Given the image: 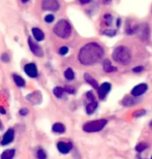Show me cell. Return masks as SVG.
I'll use <instances>...</instances> for the list:
<instances>
[{
	"label": "cell",
	"instance_id": "cell-39",
	"mask_svg": "<svg viewBox=\"0 0 152 159\" xmlns=\"http://www.w3.org/2000/svg\"><path fill=\"white\" fill-rule=\"evenodd\" d=\"M1 127H2V125H1V122H0V129H1Z\"/></svg>",
	"mask_w": 152,
	"mask_h": 159
},
{
	"label": "cell",
	"instance_id": "cell-30",
	"mask_svg": "<svg viewBox=\"0 0 152 159\" xmlns=\"http://www.w3.org/2000/svg\"><path fill=\"white\" fill-rule=\"evenodd\" d=\"M45 21L47 22V23H52V22L54 21V16L53 15H47V16L45 17Z\"/></svg>",
	"mask_w": 152,
	"mask_h": 159
},
{
	"label": "cell",
	"instance_id": "cell-25",
	"mask_svg": "<svg viewBox=\"0 0 152 159\" xmlns=\"http://www.w3.org/2000/svg\"><path fill=\"white\" fill-rule=\"evenodd\" d=\"M36 156H37L38 159H47V154L43 149H40L36 152Z\"/></svg>",
	"mask_w": 152,
	"mask_h": 159
},
{
	"label": "cell",
	"instance_id": "cell-19",
	"mask_svg": "<svg viewBox=\"0 0 152 159\" xmlns=\"http://www.w3.org/2000/svg\"><path fill=\"white\" fill-rule=\"evenodd\" d=\"M15 150L14 149H8L5 150V151L2 153L1 159H12V157L15 156Z\"/></svg>",
	"mask_w": 152,
	"mask_h": 159
},
{
	"label": "cell",
	"instance_id": "cell-34",
	"mask_svg": "<svg viewBox=\"0 0 152 159\" xmlns=\"http://www.w3.org/2000/svg\"><path fill=\"white\" fill-rule=\"evenodd\" d=\"M27 114H28L27 108H21V110H20V115H21V116H26Z\"/></svg>",
	"mask_w": 152,
	"mask_h": 159
},
{
	"label": "cell",
	"instance_id": "cell-22",
	"mask_svg": "<svg viewBox=\"0 0 152 159\" xmlns=\"http://www.w3.org/2000/svg\"><path fill=\"white\" fill-rule=\"evenodd\" d=\"M53 93L54 95H55L56 97H59V98H61L62 96H63L64 94V89L61 88V87H55L53 90Z\"/></svg>",
	"mask_w": 152,
	"mask_h": 159
},
{
	"label": "cell",
	"instance_id": "cell-24",
	"mask_svg": "<svg viewBox=\"0 0 152 159\" xmlns=\"http://www.w3.org/2000/svg\"><path fill=\"white\" fill-rule=\"evenodd\" d=\"M112 22H113V18L111 15H106V16L104 17V23H105V25L110 26L111 24H112Z\"/></svg>",
	"mask_w": 152,
	"mask_h": 159
},
{
	"label": "cell",
	"instance_id": "cell-15",
	"mask_svg": "<svg viewBox=\"0 0 152 159\" xmlns=\"http://www.w3.org/2000/svg\"><path fill=\"white\" fill-rule=\"evenodd\" d=\"M84 79L87 83H88L89 85H91V86L93 87L94 89H97L98 88V83H97V81L94 79V78L91 77L89 73H84Z\"/></svg>",
	"mask_w": 152,
	"mask_h": 159
},
{
	"label": "cell",
	"instance_id": "cell-31",
	"mask_svg": "<svg viewBox=\"0 0 152 159\" xmlns=\"http://www.w3.org/2000/svg\"><path fill=\"white\" fill-rule=\"evenodd\" d=\"M145 114H146V111L141 110V111H138L137 113H134V117H141V116H143V115H145Z\"/></svg>",
	"mask_w": 152,
	"mask_h": 159
},
{
	"label": "cell",
	"instance_id": "cell-13",
	"mask_svg": "<svg viewBox=\"0 0 152 159\" xmlns=\"http://www.w3.org/2000/svg\"><path fill=\"white\" fill-rule=\"evenodd\" d=\"M73 148V145L70 143H65V141H59L57 144V149L59 150L60 153L67 154Z\"/></svg>",
	"mask_w": 152,
	"mask_h": 159
},
{
	"label": "cell",
	"instance_id": "cell-14",
	"mask_svg": "<svg viewBox=\"0 0 152 159\" xmlns=\"http://www.w3.org/2000/svg\"><path fill=\"white\" fill-rule=\"evenodd\" d=\"M32 34L34 36V40H37V41H42L45 38V34L40 28H33L32 29Z\"/></svg>",
	"mask_w": 152,
	"mask_h": 159
},
{
	"label": "cell",
	"instance_id": "cell-6",
	"mask_svg": "<svg viewBox=\"0 0 152 159\" xmlns=\"http://www.w3.org/2000/svg\"><path fill=\"white\" fill-rule=\"evenodd\" d=\"M28 45H29L30 50H31V52L34 54V55L37 56V57H43V49L40 47V45H37V43L34 42V41L32 40L31 37L28 38Z\"/></svg>",
	"mask_w": 152,
	"mask_h": 159
},
{
	"label": "cell",
	"instance_id": "cell-11",
	"mask_svg": "<svg viewBox=\"0 0 152 159\" xmlns=\"http://www.w3.org/2000/svg\"><path fill=\"white\" fill-rule=\"evenodd\" d=\"M147 88H148V86H147L146 84H140V85H138V86H136L131 90V95H132V96H134V97L141 96V95L144 94V93L146 92Z\"/></svg>",
	"mask_w": 152,
	"mask_h": 159
},
{
	"label": "cell",
	"instance_id": "cell-37",
	"mask_svg": "<svg viewBox=\"0 0 152 159\" xmlns=\"http://www.w3.org/2000/svg\"><path fill=\"white\" fill-rule=\"evenodd\" d=\"M5 113H6V112H5V110H4L3 108H1V106H0V114H3V115H4V114H5Z\"/></svg>",
	"mask_w": 152,
	"mask_h": 159
},
{
	"label": "cell",
	"instance_id": "cell-21",
	"mask_svg": "<svg viewBox=\"0 0 152 159\" xmlns=\"http://www.w3.org/2000/svg\"><path fill=\"white\" fill-rule=\"evenodd\" d=\"M12 78H14V81H15V83H16V85H18V87L25 86V81H24V79H22L20 75H12Z\"/></svg>",
	"mask_w": 152,
	"mask_h": 159
},
{
	"label": "cell",
	"instance_id": "cell-17",
	"mask_svg": "<svg viewBox=\"0 0 152 159\" xmlns=\"http://www.w3.org/2000/svg\"><path fill=\"white\" fill-rule=\"evenodd\" d=\"M97 108V102L96 101H90L86 106V113L88 115H92Z\"/></svg>",
	"mask_w": 152,
	"mask_h": 159
},
{
	"label": "cell",
	"instance_id": "cell-7",
	"mask_svg": "<svg viewBox=\"0 0 152 159\" xmlns=\"http://www.w3.org/2000/svg\"><path fill=\"white\" fill-rule=\"evenodd\" d=\"M111 90V84L110 83H103L101 86H98L97 88V91H98V97L99 99H105L106 95L110 92Z\"/></svg>",
	"mask_w": 152,
	"mask_h": 159
},
{
	"label": "cell",
	"instance_id": "cell-8",
	"mask_svg": "<svg viewBox=\"0 0 152 159\" xmlns=\"http://www.w3.org/2000/svg\"><path fill=\"white\" fill-rule=\"evenodd\" d=\"M137 33L139 34L142 40H148L149 37V27L147 24H142L141 26L137 27Z\"/></svg>",
	"mask_w": 152,
	"mask_h": 159
},
{
	"label": "cell",
	"instance_id": "cell-10",
	"mask_svg": "<svg viewBox=\"0 0 152 159\" xmlns=\"http://www.w3.org/2000/svg\"><path fill=\"white\" fill-rule=\"evenodd\" d=\"M26 98H27V100H29L32 104H38L40 103L43 97H42V93L40 91H35V92H32L29 95H27Z\"/></svg>",
	"mask_w": 152,
	"mask_h": 159
},
{
	"label": "cell",
	"instance_id": "cell-1",
	"mask_svg": "<svg viewBox=\"0 0 152 159\" xmlns=\"http://www.w3.org/2000/svg\"><path fill=\"white\" fill-rule=\"evenodd\" d=\"M104 55V49L96 42H89L79 52L78 59L83 65H92L98 62Z\"/></svg>",
	"mask_w": 152,
	"mask_h": 159
},
{
	"label": "cell",
	"instance_id": "cell-18",
	"mask_svg": "<svg viewBox=\"0 0 152 159\" xmlns=\"http://www.w3.org/2000/svg\"><path fill=\"white\" fill-rule=\"evenodd\" d=\"M52 130L56 133H63L65 131V126L62 123H55L52 127Z\"/></svg>",
	"mask_w": 152,
	"mask_h": 159
},
{
	"label": "cell",
	"instance_id": "cell-38",
	"mask_svg": "<svg viewBox=\"0 0 152 159\" xmlns=\"http://www.w3.org/2000/svg\"><path fill=\"white\" fill-rule=\"evenodd\" d=\"M27 1H28V0H22V2H23V3H26Z\"/></svg>",
	"mask_w": 152,
	"mask_h": 159
},
{
	"label": "cell",
	"instance_id": "cell-40",
	"mask_svg": "<svg viewBox=\"0 0 152 159\" xmlns=\"http://www.w3.org/2000/svg\"><path fill=\"white\" fill-rule=\"evenodd\" d=\"M151 159H152V156H151Z\"/></svg>",
	"mask_w": 152,
	"mask_h": 159
},
{
	"label": "cell",
	"instance_id": "cell-20",
	"mask_svg": "<svg viewBox=\"0 0 152 159\" xmlns=\"http://www.w3.org/2000/svg\"><path fill=\"white\" fill-rule=\"evenodd\" d=\"M64 77L66 80L73 81L75 79V73H73V70L71 68H67L66 70L64 71Z\"/></svg>",
	"mask_w": 152,
	"mask_h": 159
},
{
	"label": "cell",
	"instance_id": "cell-5",
	"mask_svg": "<svg viewBox=\"0 0 152 159\" xmlns=\"http://www.w3.org/2000/svg\"><path fill=\"white\" fill-rule=\"evenodd\" d=\"M42 7L43 10H50V12H56L59 8V2L57 0H43Z\"/></svg>",
	"mask_w": 152,
	"mask_h": 159
},
{
	"label": "cell",
	"instance_id": "cell-35",
	"mask_svg": "<svg viewBox=\"0 0 152 159\" xmlns=\"http://www.w3.org/2000/svg\"><path fill=\"white\" fill-rule=\"evenodd\" d=\"M1 59L4 61V62H8V60H10V58L7 57V54H3V55L1 56Z\"/></svg>",
	"mask_w": 152,
	"mask_h": 159
},
{
	"label": "cell",
	"instance_id": "cell-27",
	"mask_svg": "<svg viewBox=\"0 0 152 159\" xmlns=\"http://www.w3.org/2000/svg\"><path fill=\"white\" fill-rule=\"evenodd\" d=\"M64 92H67V93H69V94H73V93H75V89L71 86H65Z\"/></svg>",
	"mask_w": 152,
	"mask_h": 159
},
{
	"label": "cell",
	"instance_id": "cell-33",
	"mask_svg": "<svg viewBox=\"0 0 152 159\" xmlns=\"http://www.w3.org/2000/svg\"><path fill=\"white\" fill-rule=\"evenodd\" d=\"M143 69H144V67L143 66H138V67H134L132 70H134V73H141Z\"/></svg>",
	"mask_w": 152,
	"mask_h": 159
},
{
	"label": "cell",
	"instance_id": "cell-36",
	"mask_svg": "<svg viewBox=\"0 0 152 159\" xmlns=\"http://www.w3.org/2000/svg\"><path fill=\"white\" fill-rule=\"evenodd\" d=\"M79 1H80V3H81V4H87V3H89L91 0H79Z\"/></svg>",
	"mask_w": 152,
	"mask_h": 159
},
{
	"label": "cell",
	"instance_id": "cell-28",
	"mask_svg": "<svg viewBox=\"0 0 152 159\" xmlns=\"http://www.w3.org/2000/svg\"><path fill=\"white\" fill-rule=\"evenodd\" d=\"M103 33L106 34V35H109V36H113V35H115V34H116V30H113V29H111V30H105V31H104Z\"/></svg>",
	"mask_w": 152,
	"mask_h": 159
},
{
	"label": "cell",
	"instance_id": "cell-3",
	"mask_svg": "<svg viewBox=\"0 0 152 159\" xmlns=\"http://www.w3.org/2000/svg\"><path fill=\"white\" fill-rule=\"evenodd\" d=\"M54 33L61 38H67L71 34V26L66 20H60L54 27Z\"/></svg>",
	"mask_w": 152,
	"mask_h": 159
},
{
	"label": "cell",
	"instance_id": "cell-12",
	"mask_svg": "<svg viewBox=\"0 0 152 159\" xmlns=\"http://www.w3.org/2000/svg\"><path fill=\"white\" fill-rule=\"evenodd\" d=\"M14 136H15L14 129H8L7 131L4 133L3 138H2V141H1V145L6 146V145H8L10 143H12V139H14Z\"/></svg>",
	"mask_w": 152,
	"mask_h": 159
},
{
	"label": "cell",
	"instance_id": "cell-16",
	"mask_svg": "<svg viewBox=\"0 0 152 159\" xmlns=\"http://www.w3.org/2000/svg\"><path fill=\"white\" fill-rule=\"evenodd\" d=\"M103 68L106 73H113V71H116L117 68L115 66H113L112 63L110 62V60L106 59L103 63Z\"/></svg>",
	"mask_w": 152,
	"mask_h": 159
},
{
	"label": "cell",
	"instance_id": "cell-4",
	"mask_svg": "<svg viewBox=\"0 0 152 159\" xmlns=\"http://www.w3.org/2000/svg\"><path fill=\"white\" fill-rule=\"evenodd\" d=\"M107 120L106 119H99L95 121L87 122L83 125V130L86 132H97L101 131L106 125H107Z\"/></svg>",
	"mask_w": 152,
	"mask_h": 159
},
{
	"label": "cell",
	"instance_id": "cell-32",
	"mask_svg": "<svg viewBox=\"0 0 152 159\" xmlns=\"http://www.w3.org/2000/svg\"><path fill=\"white\" fill-rule=\"evenodd\" d=\"M86 96H87V98L90 100V101H94V96H93V93L92 92H87Z\"/></svg>",
	"mask_w": 152,
	"mask_h": 159
},
{
	"label": "cell",
	"instance_id": "cell-9",
	"mask_svg": "<svg viewBox=\"0 0 152 159\" xmlns=\"http://www.w3.org/2000/svg\"><path fill=\"white\" fill-rule=\"evenodd\" d=\"M24 70H25L26 75H29L30 78H36L37 77V67L34 63H28L25 65L24 67Z\"/></svg>",
	"mask_w": 152,
	"mask_h": 159
},
{
	"label": "cell",
	"instance_id": "cell-26",
	"mask_svg": "<svg viewBox=\"0 0 152 159\" xmlns=\"http://www.w3.org/2000/svg\"><path fill=\"white\" fill-rule=\"evenodd\" d=\"M146 148H147V144H145V143H140L136 146V150L138 152H143Z\"/></svg>",
	"mask_w": 152,
	"mask_h": 159
},
{
	"label": "cell",
	"instance_id": "cell-29",
	"mask_svg": "<svg viewBox=\"0 0 152 159\" xmlns=\"http://www.w3.org/2000/svg\"><path fill=\"white\" fill-rule=\"evenodd\" d=\"M68 53V48L67 47H62V48H60V50H59V54L60 55H66V54Z\"/></svg>",
	"mask_w": 152,
	"mask_h": 159
},
{
	"label": "cell",
	"instance_id": "cell-2",
	"mask_svg": "<svg viewBox=\"0 0 152 159\" xmlns=\"http://www.w3.org/2000/svg\"><path fill=\"white\" fill-rule=\"evenodd\" d=\"M112 57L116 62L123 65H126L131 60V54H130L129 48L124 47V45H119V47H117L113 51Z\"/></svg>",
	"mask_w": 152,
	"mask_h": 159
},
{
	"label": "cell",
	"instance_id": "cell-23",
	"mask_svg": "<svg viewBox=\"0 0 152 159\" xmlns=\"http://www.w3.org/2000/svg\"><path fill=\"white\" fill-rule=\"evenodd\" d=\"M122 103L124 104V106H134V104H136V100L132 98V97H130V96H126L124 99L122 100Z\"/></svg>",
	"mask_w": 152,
	"mask_h": 159
}]
</instances>
